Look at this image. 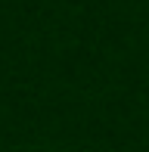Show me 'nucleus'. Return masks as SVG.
Here are the masks:
<instances>
[]
</instances>
